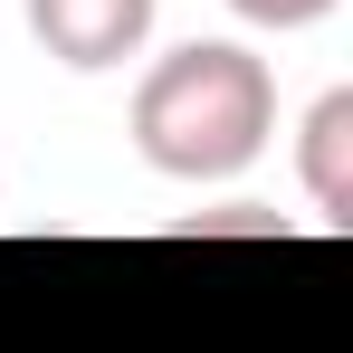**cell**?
Listing matches in <instances>:
<instances>
[{
    "instance_id": "obj_1",
    "label": "cell",
    "mask_w": 353,
    "mask_h": 353,
    "mask_svg": "<svg viewBox=\"0 0 353 353\" xmlns=\"http://www.w3.org/2000/svg\"><path fill=\"white\" fill-rule=\"evenodd\" d=\"M277 134V77L239 39H191L134 86V153L163 181H230Z\"/></svg>"
},
{
    "instance_id": "obj_2",
    "label": "cell",
    "mask_w": 353,
    "mask_h": 353,
    "mask_svg": "<svg viewBox=\"0 0 353 353\" xmlns=\"http://www.w3.org/2000/svg\"><path fill=\"white\" fill-rule=\"evenodd\" d=\"M29 39L77 77H105V67L143 58L153 39V0H29Z\"/></svg>"
},
{
    "instance_id": "obj_3",
    "label": "cell",
    "mask_w": 353,
    "mask_h": 353,
    "mask_svg": "<svg viewBox=\"0 0 353 353\" xmlns=\"http://www.w3.org/2000/svg\"><path fill=\"white\" fill-rule=\"evenodd\" d=\"M296 181H305V201H315V220H325V230H344V220H353V86H334V96H315V105H305Z\"/></svg>"
},
{
    "instance_id": "obj_4",
    "label": "cell",
    "mask_w": 353,
    "mask_h": 353,
    "mask_svg": "<svg viewBox=\"0 0 353 353\" xmlns=\"http://www.w3.org/2000/svg\"><path fill=\"white\" fill-rule=\"evenodd\" d=\"M239 19H258V29H315V19H334L344 0H230Z\"/></svg>"
},
{
    "instance_id": "obj_5",
    "label": "cell",
    "mask_w": 353,
    "mask_h": 353,
    "mask_svg": "<svg viewBox=\"0 0 353 353\" xmlns=\"http://www.w3.org/2000/svg\"><path fill=\"white\" fill-rule=\"evenodd\" d=\"M201 230H248V239H287V220H277V210H258V201H239V210L201 220ZM201 230H191V239H201Z\"/></svg>"
}]
</instances>
